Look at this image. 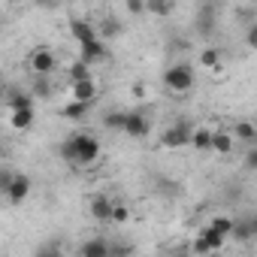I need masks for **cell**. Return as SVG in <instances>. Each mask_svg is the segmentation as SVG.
<instances>
[{
	"instance_id": "18",
	"label": "cell",
	"mask_w": 257,
	"mask_h": 257,
	"mask_svg": "<svg viewBox=\"0 0 257 257\" xmlns=\"http://www.w3.org/2000/svg\"><path fill=\"white\" fill-rule=\"evenodd\" d=\"M191 146H194L197 152H212V131H209V127H194Z\"/></svg>"
},
{
	"instance_id": "13",
	"label": "cell",
	"mask_w": 257,
	"mask_h": 257,
	"mask_svg": "<svg viewBox=\"0 0 257 257\" xmlns=\"http://www.w3.org/2000/svg\"><path fill=\"white\" fill-rule=\"evenodd\" d=\"M79 257H109V239H103V236L85 239L79 245Z\"/></svg>"
},
{
	"instance_id": "3",
	"label": "cell",
	"mask_w": 257,
	"mask_h": 257,
	"mask_svg": "<svg viewBox=\"0 0 257 257\" xmlns=\"http://www.w3.org/2000/svg\"><path fill=\"white\" fill-rule=\"evenodd\" d=\"M191 134H194V121L191 118H176L161 134V146L164 149H185V146H191Z\"/></svg>"
},
{
	"instance_id": "31",
	"label": "cell",
	"mask_w": 257,
	"mask_h": 257,
	"mask_svg": "<svg viewBox=\"0 0 257 257\" xmlns=\"http://www.w3.org/2000/svg\"><path fill=\"white\" fill-rule=\"evenodd\" d=\"M245 43H248L251 49L257 46V22H251V25H248V34H245Z\"/></svg>"
},
{
	"instance_id": "20",
	"label": "cell",
	"mask_w": 257,
	"mask_h": 257,
	"mask_svg": "<svg viewBox=\"0 0 257 257\" xmlns=\"http://www.w3.org/2000/svg\"><path fill=\"white\" fill-rule=\"evenodd\" d=\"M206 227H209V230H215L218 236L230 239V233H233V218H230V215H215V218H212Z\"/></svg>"
},
{
	"instance_id": "36",
	"label": "cell",
	"mask_w": 257,
	"mask_h": 257,
	"mask_svg": "<svg viewBox=\"0 0 257 257\" xmlns=\"http://www.w3.org/2000/svg\"><path fill=\"white\" fill-rule=\"evenodd\" d=\"M0 158H4V146H0Z\"/></svg>"
},
{
	"instance_id": "27",
	"label": "cell",
	"mask_w": 257,
	"mask_h": 257,
	"mask_svg": "<svg viewBox=\"0 0 257 257\" xmlns=\"http://www.w3.org/2000/svg\"><path fill=\"white\" fill-rule=\"evenodd\" d=\"M134 254V245L127 242H109V257H131Z\"/></svg>"
},
{
	"instance_id": "21",
	"label": "cell",
	"mask_w": 257,
	"mask_h": 257,
	"mask_svg": "<svg viewBox=\"0 0 257 257\" xmlns=\"http://www.w3.org/2000/svg\"><path fill=\"white\" fill-rule=\"evenodd\" d=\"M131 221V206L121 203V200H112V212H109V224H127Z\"/></svg>"
},
{
	"instance_id": "17",
	"label": "cell",
	"mask_w": 257,
	"mask_h": 257,
	"mask_svg": "<svg viewBox=\"0 0 257 257\" xmlns=\"http://www.w3.org/2000/svg\"><path fill=\"white\" fill-rule=\"evenodd\" d=\"M233 137L227 134V131H212V152H218V155H230L233 152Z\"/></svg>"
},
{
	"instance_id": "12",
	"label": "cell",
	"mask_w": 257,
	"mask_h": 257,
	"mask_svg": "<svg viewBox=\"0 0 257 257\" xmlns=\"http://www.w3.org/2000/svg\"><path fill=\"white\" fill-rule=\"evenodd\" d=\"M73 100L76 103H85V106H91L94 100H97V82L94 79H85V82H73Z\"/></svg>"
},
{
	"instance_id": "26",
	"label": "cell",
	"mask_w": 257,
	"mask_h": 257,
	"mask_svg": "<svg viewBox=\"0 0 257 257\" xmlns=\"http://www.w3.org/2000/svg\"><path fill=\"white\" fill-rule=\"evenodd\" d=\"M70 79H73V82H85V79H91V67H85L82 61H76V64L70 67Z\"/></svg>"
},
{
	"instance_id": "34",
	"label": "cell",
	"mask_w": 257,
	"mask_h": 257,
	"mask_svg": "<svg viewBox=\"0 0 257 257\" xmlns=\"http://www.w3.org/2000/svg\"><path fill=\"white\" fill-rule=\"evenodd\" d=\"M127 10H131V13H146V4H143V0H131V4H127Z\"/></svg>"
},
{
	"instance_id": "2",
	"label": "cell",
	"mask_w": 257,
	"mask_h": 257,
	"mask_svg": "<svg viewBox=\"0 0 257 257\" xmlns=\"http://www.w3.org/2000/svg\"><path fill=\"white\" fill-rule=\"evenodd\" d=\"M194 82H197V73H194V64L191 61H176L164 73V85L173 94H188L194 88Z\"/></svg>"
},
{
	"instance_id": "10",
	"label": "cell",
	"mask_w": 257,
	"mask_h": 257,
	"mask_svg": "<svg viewBox=\"0 0 257 257\" xmlns=\"http://www.w3.org/2000/svg\"><path fill=\"white\" fill-rule=\"evenodd\" d=\"M236 242H251L257 236V218L251 215H242V218H233V233H230Z\"/></svg>"
},
{
	"instance_id": "32",
	"label": "cell",
	"mask_w": 257,
	"mask_h": 257,
	"mask_svg": "<svg viewBox=\"0 0 257 257\" xmlns=\"http://www.w3.org/2000/svg\"><path fill=\"white\" fill-rule=\"evenodd\" d=\"M257 167V149L248 146V155H245V170H254Z\"/></svg>"
},
{
	"instance_id": "33",
	"label": "cell",
	"mask_w": 257,
	"mask_h": 257,
	"mask_svg": "<svg viewBox=\"0 0 257 257\" xmlns=\"http://www.w3.org/2000/svg\"><path fill=\"white\" fill-rule=\"evenodd\" d=\"M37 94H40V97H49V94H52V88H49V82H46L43 76H37Z\"/></svg>"
},
{
	"instance_id": "1",
	"label": "cell",
	"mask_w": 257,
	"mask_h": 257,
	"mask_svg": "<svg viewBox=\"0 0 257 257\" xmlns=\"http://www.w3.org/2000/svg\"><path fill=\"white\" fill-rule=\"evenodd\" d=\"M100 152H103L100 140H97L94 134H88V131L67 137V140L61 143V149H58L61 161L70 164V167H91V164L100 158Z\"/></svg>"
},
{
	"instance_id": "8",
	"label": "cell",
	"mask_w": 257,
	"mask_h": 257,
	"mask_svg": "<svg viewBox=\"0 0 257 257\" xmlns=\"http://www.w3.org/2000/svg\"><path fill=\"white\" fill-rule=\"evenodd\" d=\"M70 34H73V40H76L79 46H85V43H91V40H100L97 28H94L88 19H70Z\"/></svg>"
},
{
	"instance_id": "5",
	"label": "cell",
	"mask_w": 257,
	"mask_h": 257,
	"mask_svg": "<svg viewBox=\"0 0 257 257\" xmlns=\"http://www.w3.org/2000/svg\"><path fill=\"white\" fill-rule=\"evenodd\" d=\"M224 245H227V239L218 236V233L209 230V227H200L197 236L191 239V251H194V254H215V251H221Z\"/></svg>"
},
{
	"instance_id": "19",
	"label": "cell",
	"mask_w": 257,
	"mask_h": 257,
	"mask_svg": "<svg viewBox=\"0 0 257 257\" xmlns=\"http://www.w3.org/2000/svg\"><path fill=\"white\" fill-rule=\"evenodd\" d=\"M88 109L91 106H85V103H76V100H70L64 109H61V118L64 121H82L85 115H88Z\"/></svg>"
},
{
	"instance_id": "25",
	"label": "cell",
	"mask_w": 257,
	"mask_h": 257,
	"mask_svg": "<svg viewBox=\"0 0 257 257\" xmlns=\"http://www.w3.org/2000/svg\"><path fill=\"white\" fill-rule=\"evenodd\" d=\"M124 118H127V112L115 109V112H109V115L103 118V124L109 127V131H121V127H124Z\"/></svg>"
},
{
	"instance_id": "9",
	"label": "cell",
	"mask_w": 257,
	"mask_h": 257,
	"mask_svg": "<svg viewBox=\"0 0 257 257\" xmlns=\"http://www.w3.org/2000/svg\"><path fill=\"white\" fill-rule=\"evenodd\" d=\"M82 52H79V61L85 64V67H94V64H100V61H106V43L103 40H91V43H85V46H79Z\"/></svg>"
},
{
	"instance_id": "30",
	"label": "cell",
	"mask_w": 257,
	"mask_h": 257,
	"mask_svg": "<svg viewBox=\"0 0 257 257\" xmlns=\"http://www.w3.org/2000/svg\"><path fill=\"white\" fill-rule=\"evenodd\" d=\"M103 34H106V37H115V34H121V25H118L115 19H106V25H103Z\"/></svg>"
},
{
	"instance_id": "22",
	"label": "cell",
	"mask_w": 257,
	"mask_h": 257,
	"mask_svg": "<svg viewBox=\"0 0 257 257\" xmlns=\"http://www.w3.org/2000/svg\"><path fill=\"white\" fill-rule=\"evenodd\" d=\"M7 103H10V112H16V109H31V106H34V97H31L28 91H13Z\"/></svg>"
},
{
	"instance_id": "24",
	"label": "cell",
	"mask_w": 257,
	"mask_h": 257,
	"mask_svg": "<svg viewBox=\"0 0 257 257\" xmlns=\"http://www.w3.org/2000/svg\"><path fill=\"white\" fill-rule=\"evenodd\" d=\"M200 64H203V67H209V70H218V67H221V55H218V49H203Z\"/></svg>"
},
{
	"instance_id": "16",
	"label": "cell",
	"mask_w": 257,
	"mask_h": 257,
	"mask_svg": "<svg viewBox=\"0 0 257 257\" xmlns=\"http://www.w3.org/2000/svg\"><path fill=\"white\" fill-rule=\"evenodd\" d=\"M34 118H37L34 106H31V109H16V112H10L13 131H31V127H34Z\"/></svg>"
},
{
	"instance_id": "35",
	"label": "cell",
	"mask_w": 257,
	"mask_h": 257,
	"mask_svg": "<svg viewBox=\"0 0 257 257\" xmlns=\"http://www.w3.org/2000/svg\"><path fill=\"white\" fill-rule=\"evenodd\" d=\"M176 257H188V254H185V251H179V254H176Z\"/></svg>"
},
{
	"instance_id": "29",
	"label": "cell",
	"mask_w": 257,
	"mask_h": 257,
	"mask_svg": "<svg viewBox=\"0 0 257 257\" xmlns=\"http://www.w3.org/2000/svg\"><path fill=\"white\" fill-rule=\"evenodd\" d=\"M146 10L152 16H170L173 13V4H146Z\"/></svg>"
},
{
	"instance_id": "11",
	"label": "cell",
	"mask_w": 257,
	"mask_h": 257,
	"mask_svg": "<svg viewBox=\"0 0 257 257\" xmlns=\"http://www.w3.org/2000/svg\"><path fill=\"white\" fill-rule=\"evenodd\" d=\"M88 212H91V218H94V221H100V224H109L112 197H109V194H94V197H91V203H88Z\"/></svg>"
},
{
	"instance_id": "15",
	"label": "cell",
	"mask_w": 257,
	"mask_h": 257,
	"mask_svg": "<svg viewBox=\"0 0 257 257\" xmlns=\"http://www.w3.org/2000/svg\"><path fill=\"white\" fill-rule=\"evenodd\" d=\"M215 16H218V7H200V13H197V31L203 37L215 34Z\"/></svg>"
},
{
	"instance_id": "14",
	"label": "cell",
	"mask_w": 257,
	"mask_h": 257,
	"mask_svg": "<svg viewBox=\"0 0 257 257\" xmlns=\"http://www.w3.org/2000/svg\"><path fill=\"white\" fill-rule=\"evenodd\" d=\"M233 143H242V146H254L257 143V127L251 121H236L233 124Z\"/></svg>"
},
{
	"instance_id": "28",
	"label": "cell",
	"mask_w": 257,
	"mask_h": 257,
	"mask_svg": "<svg viewBox=\"0 0 257 257\" xmlns=\"http://www.w3.org/2000/svg\"><path fill=\"white\" fill-rule=\"evenodd\" d=\"M16 173H19V170H13V167H0V197H4V194H7V188L13 185Z\"/></svg>"
},
{
	"instance_id": "7",
	"label": "cell",
	"mask_w": 257,
	"mask_h": 257,
	"mask_svg": "<svg viewBox=\"0 0 257 257\" xmlns=\"http://www.w3.org/2000/svg\"><path fill=\"white\" fill-rule=\"evenodd\" d=\"M31 188H34L31 176H28V173H16V179H13V185L7 188L4 200H7L10 206H22V203H25V200L31 197Z\"/></svg>"
},
{
	"instance_id": "23",
	"label": "cell",
	"mask_w": 257,
	"mask_h": 257,
	"mask_svg": "<svg viewBox=\"0 0 257 257\" xmlns=\"http://www.w3.org/2000/svg\"><path fill=\"white\" fill-rule=\"evenodd\" d=\"M34 257H64V251H61L58 239H49V242H40L34 248Z\"/></svg>"
},
{
	"instance_id": "6",
	"label": "cell",
	"mask_w": 257,
	"mask_h": 257,
	"mask_svg": "<svg viewBox=\"0 0 257 257\" xmlns=\"http://www.w3.org/2000/svg\"><path fill=\"white\" fill-rule=\"evenodd\" d=\"M55 67H58V58H55V52H52L49 46H37V49L31 52V70H34L37 76L49 79V76L55 73Z\"/></svg>"
},
{
	"instance_id": "4",
	"label": "cell",
	"mask_w": 257,
	"mask_h": 257,
	"mask_svg": "<svg viewBox=\"0 0 257 257\" xmlns=\"http://www.w3.org/2000/svg\"><path fill=\"white\" fill-rule=\"evenodd\" d=\"M121 131H124L127 137H134V140H146V137L152 134V115H149L146 109L127 112V118H124V127H121Z\"/></svg>"
}]
</instances>
